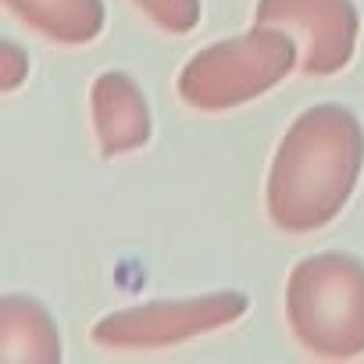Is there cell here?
<instances>
[{"label": "cell", "instance_id": "cell-1", "mask_svg": "<svg viewBox=\"0 0 364 364\" xmlns=\"http://www.w3.org/2000/svg\"><path fill=\"white\" fill-rule=\"evenodd\" d=\"M364 164V129L339 104L307 107L282 136L268 171V218L282 232H314L350 200Z\"/></svg>", "mask_w": 364, "mask_h": 364}, {"label": "cell", "instance_id": "cell-2", "mask_svg": "<svg viewBox=\"0 0 364 364\" xmlns=\"http://www.w3.org/2000/svg\"><path fill=\"white\" fill-rule=\"evenodd\" d=\"M286 314L296 343L314 357L364 353V264L346 254L304 257L286 286Z\"/></svg>", "mask_w": 364, "mask_h": 364}, {"label": "cell", "instance_id": "cell-3", "mask_svg": "<svg viewBox=\"0 0 364 364\" xmlns=\"http://www.w3.org/2000/svg\"><path fill=\"white\" fill-rule=\"evenodd\" d=\"M296 40L279 26H254L193 54L178 72V97L197 111H229L279 86L296 65Z\"/></svg>", "mask_w": 364, "mask_h": 364}, {"label": "cell", "instance_id": "cell-4", "mask_svg": "<svg viewBox=\"0 0 364 364\" xmlns=\"http://www.w3.org/2000/svg\"><path fill=\"white\" fill-rule=\"evenodd\" d=\"M250 300L236 289L204 293L190 300H157L114 311L93 325V343L107 350H157L171 343H186L193 336L236 325L247 314Z\"/></svg>", "mask_w": 364, "mask_h": 364}, {"label": "cell", "instance_id": "cell-5", "mask_svg": "<svg viewBox=\"0 0 364 364\" xmlns=\"http://www.w3.org/2000/svg\"><path fill=\"white\" fill-rule=\"evenodd\" d=\"M254 26H279L300 40V72H343L357 47V11L350 0H257Z\"/></svg>", "mask_w": 364, "mask_h": 364}, {"label": "cell", "instance_id": "cell-6", "mask_svg": "<svg viewBox=\"0 0 364 364\" xmlns=\"http://www.w3.org/2000/svg\"><path fill=\"white\" fill-rule=\"evenodd\" d=\"M90 107L104 157L139 150L150 139V107L125 72H100L90 90Z\"/></svg>", "mask_w": 364, "mask_h": 364}, {"label": "cell", "instance_id": "cell-7", "mask_svg": "<svg viewBox=\"0 0 364 364\" xmlns=\"http://www.w3.org/2000/svg\"><path fill=\"white\" fill-rule=\"evenodd\" d=\"M0 360L4 364H58L61 336L43 304L8 293L0 300Z\"/></svg>", "mask_w": 364, "mask_h": 364}, {"label": "cell", "instance_id": "cell-8", "mask_svg": "<svg viewBox=\"0 0 364 364\" xmlns=\"http://www.w3.org/2000/svg\"><path fill=\"white\" fill-rule=\"evenodd\" d=\"M40 36L54 43H90L104 29V0H4Z\"/></svg>", "mask_w": 364, "mask_h": 364}, {"label": "cell", "instance_id": "cell-9", "mask_svg": "<svg viewBox=\"0 0 364 364\" xmlns=\"http://www.w3.org/2000/svg\"><path fill=\"white\" fill-rule=\"evenodd\" d=\"M132 4L171 36H186L200 22V0H132Z\"/></svg>", "mask_w": 364, "mask_h": 364}, {"label": "cell", "instance_id": "cell-10", "mask_svg": "<svg viewBox=\"0 0 364 364\" xmlns=\"http://www.w3.org/2000/svg\"><path fill=\"white\" fill-rule=\"evenodd\" d=\"M0 61H4V72H0V90L15 93V90L29 79V58L22 54L18 43L4 40V43H0Z\"/></svg>", "mask_w": 364, "mask_h": 364}]
</instances>
